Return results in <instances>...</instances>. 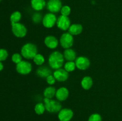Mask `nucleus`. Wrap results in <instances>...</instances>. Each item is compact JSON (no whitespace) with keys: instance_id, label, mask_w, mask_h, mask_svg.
Instances as JSON below:
<instances>
[{"instance_id":"f3484780","label":"nucleus","mask_w":122,"mask_h":121,"mask_svg":"<svg viewBox=\"0 0 122 121\" xmlns=\"http://www.w3.org/2000/svg\"><path fill=\"white\" fill-rule=\"evenodd\" d=\"M64 58L67 61H74L76 59V53L71 49H67L64 52Z\"/></svg>"},{"instance_id":"2f4dec72","label":"nucleus","mask_w":122,"mask_h":121,"mask_svg":"<svg viewBox=\"0 0 122 121\" xmlns=\"http://www.w3.org/2000/svg\"><path fill=\"white\" fill-rule=\"evenodd\" d=\"M1 1V0H0V1Z\"/></svg>"},{"instance_id":"39448f33","label":"nucleus","mask_w":122,"mask_h":121,"mask_svg":"<svg viewBox=\"0 0 122 121\" xmlns=\"http://www.w3.org/2000/svg\"><path fill=\"white\" fill-rule=\"evenodd\" d=\"M32 66L30 63L25 60H22L16 65V71L18 73L22 75L29 74L32 71Z\"/></svg>"},{"instance_id":"393cba45","label":"nucleus","mask_w":122,"mask_h":121,"mask_svg":"<svg viewBox=\"0 0 122 121\" xmlns=\"http://www.w3.org/2000/svg\"><path fill=\"white\" fill-rule=\"evenodd\" d=\"M60 12L62 15L68 17L70 15V13H71V8H70V7L69 6L64 5L63 7H62Z\"/></svg>"},{"instance_id":"ddd939ff","label":"nucleus","mask_w":122,"mask_h":121,"mask_svg":"<svg viewBox=\"0 0 122 121\" xmlns=\"http://www.w3.org/2000/svg\"><path fill=\"white\" fill-rule=\"evenodd\" d=\"M45 45L50 49H55L58 46V41L56 37L53 36H48L46 37L44 40Z\"/></svg>"},{"instance_id":"6ab92c4d","label":"nucleus","mask_w":122,"mask_h":121,"mask_svg":"<svg viewBox=\"0 0 122 121\" xmlns=\"http://www.w3.org/2000/svg\"><path fill=\"white\" fill-rule=\"evenodd\" d=\"M93 84V81L91 77H85L81 81V85L82 88L85 90H89L92 87Z\"/></svg>"},{"instance_id":"4468645a","label":"nucleus","mask_w":122,"mask_h":121,"mask_svg":"<svg viewBox=\"0 0 122 121\" xmlns=\"http://www.w3.org/2000/svg\"><path fill=\"white\" fill-rule=\"evenodd\" d=\"M69 90L65 87H61L56 91V96L59 101H64L69 97Z\"/></svg>"},{"instance_id":"9d476101","label":"nucleus","mask_w":122,"mask_h":121,"mask_svg":"<svg viewBox=\"0 0 122 121\" xmlns=\"http://www.w3.org/2000/svg\"><path fill=\"white\" fill-rule=\"evenodd\" d=\"M73 116V112L71 109H62L58 112V117L60 121H70Z\"/></svg>"},{"instance_id":"6e6552de","label":"nucleus","mask_w":122,"mask_h":121,"mask_svg":"<svg viewBox=\"0 0 122 121\" xmlns=\"http://www.w3.org/2000/svg\"><path fill=\"white\" fill-rule=\"evenodd\" d=\"M46 8L51 13H58L61 9L62 3L60 0H48Z\"/></svg>"},{"instance_id":"b1692460","label":"nucleus","mask_w":122,"mask_h":121,"mask_svg":"<svg viewBox=\"0 0 122 121\" xmlns=\"http://www.w3.org/2000/svg\"><path fill=\"white\" fill-rule=\"evenodd\" d=\"M33 59L35 64H36L37 65H42L44 63V62H45L44 57L41 54H39V53H37L35 56L33 58Z\"/></svg>"},{"instance_id":"a878e982","label":"nucleus","mask_w":122,"mask_h":121,"mask_svg":"<svg viewBox=\"0 0 122 121\" xmlns=\"http://www.w3.org/2000/svg\"><path fill=\"white\" fill-rule=\"evenodd\" d=\"M42 15L39 13H36L32 16V21L35 23H39L42 20Z\"/></svg>"},{"instance_id":"412c9836","label":"nucleus","mask_w":122,"mask_h":121,"mask_svg":"<svg viewBox=\"0 0 122 121\" xmlns=\"http://www.w3.org/2000/svg\"><path fill=\"white\" fill-rule=\"evenodd\" d=\"M21 18V14L19 11H15L10 15V21L12 24L19 23Z\"/></svg>"},{"instance_id":"c85d7f7f","label":"nucleus","mask_w":122,"mask_h":121,"mask_svg":"<svg viewBox=\"0 0 122 121\" xmlns=\"http://www.w3.org/2000/svg\"><path fill=\"white\" fill-rule=\"evenodd\" d=\"M88 121H102V118L99 114L94 113L89 116Z\"/></svg>"},{"instance_id":"f03ea898","label":"nucleus","mask_w":122,"mask_h":121,"mask_svg":"<svg viewBox=\"0 0 122 121\" xmlns=\"http://www.w3.org/2000/svg\"><path fill=\"white\" fill-rule=\"evenodd\" d=\"M38 53L37 47L34 44L28 43L23 45L21 49V54L23 58L27 59H33Z\"/></svg>"},{"instance_id":"7ed1b4c3","label":"nucleus","mask_w":122,"mask_h":121,"mask_svg":"<svg viewBox=\"0 0 122 121\" xmlns=\"http://www.w3.org/2000/svg\"><path fill=\"white\" fill-rule=\"evenodd\" d=\"M45 109L50 113L59 112L61 110V104L57 101L51 98H45L44 99Z\"/></svg>"},{"instance_id":"5701e85b","label":"nucleus","mask_w":122,"mask_h":121,"mask_svg":"<svg viewBox=\"0 0 122 121\" xmlns=\"http://www.w3.org/2000/svg\"><path fill=\"white\" fill-rule=\"evenodd\" d=\"M76 67V64L74 61H67L64 65V70L68 72L75 71Z\"/></svg>"},{"instance_id":"aec40b11","label":"nucleus","mask_w":122,"mask_h":121,"mask_svg":"<svg viewBox=\"0 0 122 121\" xmlns=\"http://www.w3.org/2000/svg\"><path fill=\"white\" fill-rule=\"evenodd\" d=\"M56 90L53 87H48L44 90V95L45 98H52L56 94Z\"/></svg>"},{"instance_id":"bb28decb","label":"nucleus","mask_w":122,"mask_h":121,"mask_svg":"<svg viewBox=\"0 0 122 121\" xmlns=\"http://www.w3.org/2000/svg\"><path fill=\"white\" fill-rule=\"evenodd\" d=\"M12 61L15 64H17L22 61V57L19 53H14L12 56Z\"/></svg>"},{"instance_id":"0eeeda50","label":"nucleus","mask_w":122,"mask_h":121,"mask_svg":"<svg viewBox=\"0 0 122 121\" xmlns=\"http://www.w3.org/2000/svg\"><path fill=\"white\" fill-rule=\"evenodd\" d=\"M57 17L54 13H48L43 17L42 24L46 28H51L57 23Z\"/></svg>"},{"instance_id":"2eb2a0df","label":"nucleus","mask_w":122,"mask_h":121,"mask_svg":"<svg viewBox=\"0 0 122 121\" xmlns=\"http://www.w3.org/2000/svg\"><path fill=\"white\" fill-rule=\"evenodd\" d=\"M45 0H31V6L36 11H41L46 6Z\"/></svg>"},{"instance_id":"f257e3e1","label":"nucleus","mask_w":122,"mask_h":121,"mask_svg":"<svg viewBox=\"0 0 122 121\" xmlns=\"http://www.w3.org/2000/svg\"><path fill=\"white\" fill-rule=\"evenodd\" d=\"M64 60V56L61 53L58 51H54L49 56L48 63L51 68L57 70L63 66Z\"/></svg>"},{"instance_id":"7c9ffc66","label":"nucleus","mask_w":122,"mask_h":121,"mask_svg":"<svg viewBox=\"0 0 122 121\" xmlns=\"http://www.w3.org/2000/svg\"><path fill=\"white\" fill-rule=\"evenodd\" d=\"M3 68H4L3 64H2V63L0 61V71H2V70H3Z\"/></svg>"},{"instance_id":"20e7f679","label":"nucleus","mask_w":122,"mask_h":121,"mask_svg":"<svg viewBox=\"0 0 122 121\" xmlns=\"http://www.w3.org/2000/svg\"><path fill=\"white\" fill-rule=\"evenodd\" d=\"M12 32L15 36L17 37H23L27 34L26 27L20 23L12 24Z\"/></svg>"},{"instance_id":"9b49d317","label":"nucleus","mask_w":122,"mask_h":121,"mask_svg":"<svg viewBox=\"0 0 122 121\" xmlns=\"http://www.w3.org/2000/svg\"><path fill=\"white\" fill-rule=\"evenodd\" d=\"M76 66L79 70H85L90 66V61L85 56H79L76 59L75 61Z\"/></svg>"},{"instance_id":"dca6fc26","label":"nucleus","mask_w":122,"mask_h":121,"mask_svg":"<svg viewBox=\"0 0 122 121\" xmlns=\"http://www.w3.org/2000/svg\"><path fill=\"white\" fill-rule=\"evenodd\" d=\"M83 27L80 24H73L69 28V33L71 35H78L82 32Z\"/></svg>"},{"instance_id":"a211bd4d","label":"nucleus","mask_w":122,"mask_h":121,"mask_svg":"<svg viewBox=\"0 0 122 121\" xmlns=\"http://www.w3.org/2000/svg\"><path fill=\"white\" fill-rule=\"evenodd\" d=\"M52 71L49 68L46 66H41L37 70V74L42 78H46L50 75H52Z\"/></svg>"},{"instance_id":"f8f14e48","label":"nucleus","mask_w":122,"mask_h":121,"mask_svg":"<svg viewBox=\"0 0 122 121\" xmlns=\"http://www.w3.org/2000/svg\"><path fill=\"white\" fill-rule=\"evenodd\" d=\"M53 75L56 80L63 82L66 81L69 78V72L66 71L64 69L59 68L56 70V71L54 72Z\"/></svg>"},{"instance_id":"4be33fe9","label":"nucleus","mask_w":122,"mask_h":121,"mask_svg":"<svg viewBox=\"0 0 122 121\" xmlns=\"http://www.w3.org/2000/svg\"><path fill=\"white\" fill-rule=\"evenodd\" d=\"M45 110L46 109H45V105L42 103H38L36 104L35 107V112L37 115H42Z\"/></svg>"},{"instance_id":"1a4fd4ad","label":"nucleus","mask_w":122,"mask_h":121,"mask_svg":"<svg viewBox=\"0 0 122 121\" xmlns=\"http://www.w3.org/2000/svg\"><path fill=\"white\" fill-rule=\"evenodd\" d=\"M57 26L61 30H67L71 26L70 19L67 16L61 15L57 19Z\"/></svg>"},{"instance_id":"c756f323","label":"nucleus","mask_w":122,"mask_h":121,"mask_svg":"<svg viewBox=\"0 0 122 121\" xmlns=\"http://www.w3.org/2000/svg\"><path fill=\"white\" fill-rule=\"evenodd\" d=\"M46 79L47 83L48 84H50V85H53V84H54L56 80V79L54 77V75H50L48 77H46Z\"/></svg>"},{"instance_id":"cd10ccee","label":"nucleus","mask_w":122,"mask_h":121,"mask_svg":"<svg viewBox=\"0 0 122 121\" xmlns=\"http://www.w3.org/2000/svg\"><path fill=\"white\" fill-rule=\"evenodd\" d=\"M8 55V52L4 49H0V61L2 62L5 60Z\"/></svg>"},{"instance_id":"423d86ee","label":"nucleus","mask_w":122,"mask_h":121,"mask_svg":"<svg viewBox=\"0 0 122 121\" xmlns=\"http://www.w3.org/2000/svg\"><path fill=\"white\" fill-rule=\"evenodd\" d=\"M60 44L63 48L69 49L73 45L74 39L73 36L69 33H63L60 38Z\"/></svg>"}]
</instances>
